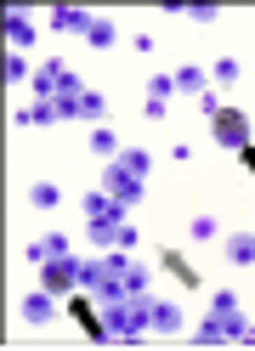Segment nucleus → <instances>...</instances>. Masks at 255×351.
<instances>
[{"label": "nucleus", "mask_w": 255, "mask_h": 351, "mask_svg": "<svg viewBox=\"0 0 255 351\" xmlns=\"http://www.w3.org/2000/svg\"><path fill=\"white\" fill-rule=\"evenodd\" d=\"M187 17H193V23H216V6H182Z\"/></svg>", "instance_id": "27"}, {"label": "nucleus", "mask_w": 255, "mask_h": 351, "mask_svg": "<svg viewBox=\"0 0 255 351\" xmlns=\"http://www.w3.org/2000/svg\"><path fill=\"white\" fill-rule=\"evenodd\" d=\"M51 29H57V34H91L97 17L80 12V6H57V12H51Z\"/></svg>", "instance_id": "9"}, {"label": "nucleus", "mask_w": 255, "mask_h": 351, "mask_svg": "<svg viewBox=\"0 0 255 351\" xmlns=\"http://www.w3.org/2000/svg\"><path fill=\"white\" fill-rule=\"evenodd\" d=\"M29 204L34 210H57L62 204V187L57 182H29Z\"/></svg>", "instance_id": "12"}, {"label": "nucleus", "mask_w": 255, "mask_h": 351, "mask_svg": "<svg viewBox=\"0 0 255 351\" xmlns=\"http://www.w3.org/2000/svg\"><path fill=\"white\" fill-rule=\"evenodd\" d=\"M91 153H102V159H119V136H114L108 125H97V130H91Z\"/></svg>", "instance_id": "17"}, {"label": "nucleus", "mask_w": 255, "mask_h": 351, "mask_svg": "<svg viewBox=\"0 0 255 351\" xmlns=\"http://www.w3.org/2000/svg\"><path fill=\"white\" fill-rule=\"evenodd\" d=\"M80 289H91V295L102 289V255L97 261H80Z\"/></svg>", "instance_id": "20"}, {"label": "nucleus", "mask_w": 255, "mask_h": 351, "mask_svg": "<svg viewBox=\"0 0 255 351\" xmlns=\"http://www.w3.org/2000/svg\"><path fill=\"white\" fill-rule=\"evenodd\" d=\"M147 328H154V335H176L182 328V306L176 300H147Z\"/></svg>", "instance_id": "8"}, {"label": "nucleus", "mask_w": 255, "mask_h": 351, "mask_svg": "<svg viewBox=\"0 0 255 351\" xmlns=\"http://www.w3.org/2000/svg\"><path fill=\"white\" fill-rule=\"evenodd\" d=\"M119 165L131 170V176H147V170H154V159H147L142 147H119Z\"/></svg>", "instance_id": "19"}, {"label": "nucleus", "mask_w": 255, "mask_h": 351, "mask_svg": "<svg viewBox=\"0 0 255 351\" xmlns=\"http://www.w3.org/2000/svg\"><path fill=\"white\" fill-rule=\"evenodd\" d=\"M23 317H29V323H46V317H57L51 289H34V295H23Z\"/></svg>", "instance_id": "11"}, {"label": "nucleus", "mask_w": 255, "mask_h": 351, "mask_svg": "<svg viewBox=\"0 0 255 351\" xmlns=\"http://www.w3.org/2000/svg\"><path fill=\"white\" fill-rule=\"evenodd\" d=\"M29 91H34L40 102H57V97L80 91V74H74V69H62V62H40L34 80H29Z\"/></svg>", "instance_id": "4"}, {"label": "nucleus", "mask_w": 255, "mask_h": 351, "mask_svg": "<svg viewBox=\"0 0 255 351\" xmlns=\"http://www.w3.org/2000/svg\"><path fill=\"white\" fill-rule=\"evenodd\" d=\"M40 283H46L51 295H74L80 289V261L74 255H51L46 267H40Z\"/></svg>", "instance_id": "6"}, {"label": "nucleus", "mask_w": 255, "mask_h": 351, "mask_svg": "<svg viewBox=\"0 0 255 351\" xmlns=\"http://www.w3.org/2000/svg\"><path fill=\"white\" fill-rule=\"evenodd\" d=\"M244 165H250V170H255V147H244Z\"/></svg>", "instance_id": "28"}, {"label": "nucleus", "mask_w": 255, "mask_h": 351, "mask_svg": "<svg viewBox=\"0 0 255 351\" xmlns=\"http://www.w3.org/2000/svg\"><path fill=\"white\" fill-rule=\"evenodd\" d=\"M210 317H216V323L227 328V340H244V346H255V323L244 317V306H239V295H227V289H216V295H210Z\"/></svg>", "instance_id": "3"}, {"label": "nucleus", "mask_w": 255, "mask_h": 351, "mask_svg": "<svg viewBox=\"0 0 255 351\" xmlns=\"http://www.w3.org/2000/svg\"><path fill=\"white\" fill-rule=\"evenodd\" d=\"M6 34H12V46H17V51L34 46V23H29L23 12H12V17H6Z\"/></svg>", "instance_id": "14"}, {"label": "nucleus", "mask_w": 255, "mask_h": 351, "mask_svg": "<svg viewBox=\"0 0 255 351\" xmlns=\"http://www.w3.org/2000/svg\"><path fill=\"white\" fill-rule=\"evenodd\" d=\"M85 232H91V244H102V250H119V232H125V204H114L108 193H91L85 199Z\"/></svg>", "instance_id": "2"}, {"label": "nucleus", "mask_w": 255, "mask_h": 351, "mask_svg": "<svg viewBox=\"0 0 255 351\" xmlns=\"http://www.w3.org/2000/svg\"><path fill=\"white\" fill-rule=\"evenodd\" d=\"M239 74H244V69H239V62H232V57H221L216 69H210V80H216V85H239Z\"/></svg>", "instance_id": "22"}, {"label": "nucleus", "mask_w": 255, "mask_h": 351, "mask_svg": "<svg viewBox=\"0 0 255 351\" xmlns=\"http://www.w3.org/2000/svg\"><path fill=\"white\" fill-rule=\"evenodd\" d=\"M159 267H165V272H176L182 283H199V272H193V267H187V261H182L176 250H165V255H159Z\"/></svg>", "instance_id": "18"}, {"label": "nucleus", "mask_w": 255, "mask_h": 351, "mask_svg": "<svg viewBox=\"0 0 255 351\" xmlns=\"http://www.w3.org/2000/svg\"><path fill=\"white\" fill-rule=\"evenodd\" d=\"M102 323H108V340L119 346H136L147 328V295H119V300H102Z\"/></svg>", "instance_id": "1"}, {"label": "nucleus", "mask_w": 255, "mask_h": 351, "mask_svg": "<svg viewBox=\"0 0 255 351\" xmlns=\"http://www.w3.org/2000/svg\"><path fill=\"white\" fill-rule=\"evenodd\" d=\"M6 80H12V85L34 80V74H29V62H23V51H12V57H6Z\"/></svg>", "instance_id": "25"}, {"label": "nucleus", "mask_w": 255, "mask_h": 351, "mask_svg": "<svg viewBox=\"0 0 255 351\" xmlns=\"http://www.w3.org/2000/svg\"><path fill=\"white\" fill-rule=\"evenodd\" d=\"M210 119H216V142L221 147H250V119L244 114H232V108H216V114H210Z\"/></svg>", "instance_id": "7"}, {"label": "nucleus", "mask_w": 255, "mask_h": 351, "mask_svg": "<svg viewBox=\"0 0 255 351\" xmlns=\"http://www.w3.org/2000/svg\"><path fill=\"white\" fill-rule=\"evenodd\" d=\"M102 193H108L114 204H125V210H131V204L142 199V176H131L119 159H108V170H102Z\"/></svg>", "instance_id": "5"}, {"label": "nucleus", "mask_w": 255, "mask_h": 351, "mask_svg": "<svg viewBox=\"0 0 255 351\" xmlns=\"http://www.w3.org/2000/svg\"><path fill=\"white\" fill-rule=\"evenodd\" d=\"M193 340H199V346H221V340H227V328H221L216 317H204V323L193 328Z\"/></svg>", "instance_id": "21"}, {"label": "nucleus", "mask_w": 255, "mask_h": 351, "mask_svg": "<svg viewBox=\"0 0 255 351\" xmlns=\"http://www.w3.org/2000/svg\"><path fill=\"white\" fill-rule=\"evenodd\" d=\"M170 80H176V91H187V97H204V85H210V74H204V69H176Z\"/></svg>", "instance_id": "13"}, {"label": "nucleus", "mask_w": 255, "mask_h": 351, "mask_svg": "<svg viewBox=\"0 0 255 351\" xmlns=\"http://www.w3.org/2000/svg\"><path fill=\"white\" fill-rule=\"evenodd\" d=\"M102 114H108V97H102V91H80V119H97L102 125Z\"/></svg>", "instance_id": "16"}, {"label": "nucleus", "mask_w": 255, "mask_h": 351, "mask_svg": "<svg viewBox=\"0 0 255 351\" xmlns=\"http://www.w3.org/2000/svg\"><path fill=\"white\" fill-rule=\"evenodd\" d=\"M85 40H91V46H97V51H108V46H114V23H102V17H97V29H91V34H85Z\"/></svg>", "instance_id": "26"}, {"label": "nucleus", "mask_w": 255, "mask_h": 351, "mask_svg": "<svg viewBox=\"0 0 255 351\" xmlns=\"http://www.w3.org/2000/svg\"><path fill=\"white\" fill-rule=\"evenodd\" d=\"M170 91H176V80H170V74H154V80H147V97H154V102H170Z\"/></svg>", "instance_id": "24"}, {"label": "nucleus", "mask_w": 255, "mask_h": 351, "mask_svg": "<svg viewBox=\"0 0 255 351\" xmlns=\"http://www.w3.org/2000/svg\"><path fill=\"white\" fill-rule=\"evenodd\" d=\"M62 114H57V102H34V108H23L17 114V125H57Z\"/></svg>", "instance_id": "15"}, {"label": "nucleus", "mask_w": 255, "mask_h": 351, "mask_svg": "<svg viewBox=\"0 0 255 351\" xmlns=\"http://www.w3.org/2000/svg\"><path fill=\"white\" fill-rule=\"evenodd\" d=\"M187 232H193L199 244H210V238H221V221H216V215H199V221L187 227Z\"/></svg>", "instance_id": "23"}, {"label": "nucleus", "mask_w": 255, "mask_h": 351, "mask_svg": "<svg viewBox=\"0 0 255 351\" xmlns=\"http://www.w3.org/2000/svg\"><path fill=\"white\" fill-rule=\"evenodd\" d=\"M227 261L232 267H255V232H227Z\"/></svg>", "instance_id": "10"}]
</instances>
